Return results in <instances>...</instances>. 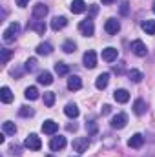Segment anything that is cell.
<instances>
[{
    "label": "cell",
    "instance_id": "1",
    "mask_svg": "<svg viewBox=\"0 0 155 157\" xmlns=\"http://www.w3.org/2000/svg\"><path fill=\"white\" fill-rule=\"evenodd\" d=\"M18 33H20V24L18 22H11L6 29H4V33H2V39H4V42H13V40L18 37Z\"/></svg>",
    "mask_w": 155,
    "mask_h": 157
},
{
    "label": "cell",
    "instance_id": "2",
    "mask_svg": "<svg viewBox=\"0 0 155 157\" xmlns=\"http://www.w3.org/2000/svg\"><path fill=\"white\" fill-rule=\"evenodd\" d=\"M24 146L29 148V150H33V152H39L40 148H42V141H40V137L37 133H29L26 137V141H24Z\"/></svg>",
    "mask_w": 155,
    "mask_h": 157
},
{
    "label": "cell",
    "instance_id": "3",
    "mask_svg": "<svg viewBox=\"0 0 155 157\" xmlns=\"http://www.w3.org/2000/svg\"><path fill=\"white\" fill-rule=\"evenodd\" d=\"M78 31H80L84 37H91V35L95 33V24H93V20H91V18L82 20V22L78 24Z\"/></svg>",
    "mask_w": 155,
    "mask_h": 157
},
{
    "label": "cell",
    "instance_id": "4",
    "mask_svg": "<svg viewBox=\"0 0 155 157\" xmlns=\"http://www.w3.org/2000/svg\"><path fill=\"white\" fill-rule=\"evenodd\" d=\"M104 31H106L108 35H117V33L120 31V22H119L117 18H108L106 24H104Z\"/></svg>",
    "mask_w": 155,
    "mask_h": 157
},
{
    "label": "cell",
    "instance_id": "5",
    "mask_svg": "<svg viewBox=\"0 0 155 157\" xmlns=\"http://www.w3.org/2000/svg\"><path fill=\"white\" fill-rule=\"evenodd\" d=\"M82 60H84V66H86L88 70H93V68L97 66V53H95L93 49H89V51L84 53Z\"/></svg>",
    "mask_w": 155,
    "mask_h": 157
},
{
    "label": "cell",
    "instance_id": "6",
    "mask_svg": "<svg viewBox=\"0 0 155 157\" xmlns=\"http://www.w3.org/2000/svg\"><path fill=\"white\" fill-rule=\"evenodd\" d=\"M88 146H89V139L88 137H77L73 141V150L78 152V154H84L88 150Z\"/></svg>",
    "mask_w": 155,
    "mask_h": 157
},
{
    "label": "cell",
    "instance_id": "7",
    "mask_svg": "<svg viewBox=\"0 0 155 157\" xmlns=\"http://www.w3.org/2000/svg\"><path fill=\"white\" fill-rule=\"evenodd\" d=\"M128 124V115L126 113H117L115 117L112 119V128H115V130H122L124 126Z\"/></svg>",
    "mask_w": 155,
    "mask_h": 157
},
{
    "label": "cell",
    "instance_id": "8",
    "mask_svg": "<svg viewBox=\"0 0 155 157\" xmlns=\"http://www.w3.org/2000/svg\"><path fill=\"white\" fill-rule=\"evenodd\" d=\"M131 51L137 55V57H146L148 49H146V44L142 40H133L131 42Z\"/></svg>",
    "mask_w": 155,
    "mask_h": 157
},
{
    "label": "cell",
    "instance_id": "9",
    "mask_svg": "<svg viewBox=\"0 0 155 157\" xmlns=\"http://www.w3.org/2000/svg\"><path fill=\"white\" fill-rule=\"evenodd\" d=\"M42 132L47 133V135H55V133L59 132V122H55V121H51V119L44 121V124H42Z\"/></svg>",
    "mask_w": 155,
    "mask_h": 157
},
{
    "label": "cell",
    "instance_id": "10",
    "mask_svg": "<svg viewBox=\"0 0 155 157\" xmlns=\"http://www.w3.org/2000/svg\"><path fill=\"white\" fill-rule=\"evenodd\" d=\"M64 146H66V137H62V135L51 137V141H49V148H51L53 152H59V150H62Z\"/></svg>",
    "mask_w": 155,
    "mask_h": 157
},
{
    "label": "cell",
    "instance_id": "11",
    "mask_svg": "<svg viewBox=\"0 0 155 157\" xmlns=\"http://www.w3.org/2000/svg\"><path fill=\"white\" fill-rule=\"evenodd\" d=\"M46 15H47V6H44V4H35L33 6V18L35 20H44Z\"/></svg>",
    "mask_w": 155,
    "mask_h": 157
},
{
    "label": "cell",
    "instance_id": "12",
    "mask_svg": "<svg viewBox=\"0 0 155 157\" xmlns=\"http://www.w3.org/2000/svg\"><path fill=\"white\" fill-rule=\"evenodd\" d=\"M144 144V137L141 133H133L130 139H128V146L130 148H141Z\"/></svg>",
    "mask_w": 155,
    "mask_h": 157
},
{
    "label": "cell",
    "instance_id": "13",
    "mask_svg": "<svg viewBox=\"0 0 155 157\" xmlns=\"http://www.w3.org/2000/svg\"><path fill=\"white\" fill-rule=\"evenodd\" d=\"M117 57H119V51H117L115 48H106V49H102V60L113 62V60H117Z\"/></svg>",
    "mask_w": 155,
    "mask_h": 157
},
{
    "label": "cell",
    "instance_id": "14",
    "mask_svg": "<svg viewBox=\"0 0 155 157\" xmlns=\"http://www.w3.org/2000/svg\"><path fill=\"white\" fill-rule=\"evenodd\" d=\"M146 110H148V106H146V101H142V99H137V101L133 102V113H135V115H144V113H146Z\"/></svg>",
    "mask_w": 155,
    "mask_h": 157
},
{
    "label": "cell",
    "instance_id": "15",
    "mask_svg": "<svg viewBox=\"0 0 155 157\" xmlns=\"http://www.w3.org/2000/svg\"><path fill=\"white\" fill-rule=\"evenodd\" d=\"M68 88L71 91H78L82 88V78L78 77V75H71V77L68 78Z\"/></svg>",
    "mask_w": 155,
    "mask_h": 157
},
{
    "label": "cell",
    "instance_id": "16",
    "mask_svg": "<svg viewBox=\"0 0 155 157\" xmlns=\"http://www.w3.org/2000/svg\"><path fill=\"white\" fill-rule=\"evenodd\" d=\"M66 26H68L66 17H55V18L51 20V29H53V31H59V29H62V28H66Z\"/></svg>",
    "mask_w": 155,
    "mask_h": 157
},
{
    "label": "cell",
    "instance_id": "17",
    "mask_svg": "<svg viewBox=\"0 0 155 157\" xmlns=\"http://www.w3.org/2000/svg\"><path fill=\"white\" fill-rule=\"evenodd\" d=\"M108 82H110V73H100L95 80V86H97V90H106Z\"/></svg>",
    "mask_w": 155,
    "mask_h": 157
},
{
    "label": "cell",
    "instance_id": "18",
    "mask_svg": "<svg viewBox=\"0 0 155 157\" xmlns=\"http://www.w3.org/2000/svg\"><path fill=\"white\" fill-rule=\"evenodd\" d=\"M70 9H71V13H75V15L84 13V11H86V2H84V0H73L71 6H70Z\"/></svg>",
    "mask_w": 155,
    "mask_h": 157
},
{
    "label": "cell",
    "instance_id": "19",
    "mask_svg": "<svg viewBox=\"0 0 155 157\" xmlns=\"http://www.w3.org/2000/svg\"><path fill=\"white\" fill-rule=\"evenodd\" d=\"M0 101L4 104H9L13 101V93H11V90L7 86H2V90H0Z\"/></svg>",
    "mask_w": 155,
    "mask_h": 157
},
{
    "label": "cell",
    "instance_id": "20",
    "mask_svg": "<svg viewBox=\"0 0 155 157\" xmlns=\"http://www.w3.org/2000/svg\"><path fill=\"white\" fill-rule=\"evenodd\" d=\"M113 99H115L117 102L124 104V102H128V101H130V93H128L126 90H115V93H113Z\"/></svg>",
    "mask_w": 155,
    "mask_h": 157
},
{
    "label": "cell",
    "instance_id": "21",
    "mask_svg": "<svg viewBox=\"0 0 155 157\" xmlns=\"http://www.w3.org/2000/svg\"><path fill=\"white\" fill-rule=\"evenodd\" d=\"M28 29H33V31H37L39 35H44V33H46V24H44V20H35V22H31V24L28 26Z\"/></svg>",
    "mask_w": 155,
    "mask_h": 157
},
{
    "label": "cell",
    "instance_id": "22",
    "mask_svg": "<svg viewBox=\"0 0 155 157\" xmlns=\"http://www.w3.org/2000/svg\"><path fill=\"white\" fill-rule=\"evenodd\" d=\"M64 113H66L68 117H71V119H77L80 112H78L77 104H73V102H70V104H66V108H64Z\"/></svg>",
    "mask_w": 155,
    "mask_h": 157
},
{
    "label": "cell",
    "instance_id": "23",
    "mask_svg": "<svg viewBox=\"0 0 155 157\" xmlns=\"http://www.w3.org/2000/svg\"><path fill=\"white\" fill-rule=\"evenodd\" d=\"M51 51H53V46L49 42H42L37 46V55H51Z\"/></svg>",
    "mask_w": 155,
    "mask_h": 157
},
{
    "label": "cell",
    "instance_id": "24",
    "mask_svg": "<svg viewBox=\"0 0 155 157\" xmlns=\"http://www.w3.org/2000/svg\"><path fill=\"white\" fill-rule=\"evenodd\" d=\"M55 73H57L59 77H64V75L70 73V66L64 64V62H57V64H55Z\"/></svg>",
    "mask_w": 155,
    "mask_h": 157
},
{
    "label": "cell",
    "instance_id": "25",
    "mask_svg": "<svg viewBox=\"0 0 155 157\" xmlns=\"http://www.w3.org/2000/svg\"><path fill=\"white\" fill-rule=\"evenodd\" d=\"M2 130H4L6 135H15V133H17V124L11 122V121H6V122L2 124Z\"/></svg>",
    "mask_w": 155,
    "mask_h": 157
},
{
    "label": "cell",
    "instance_id": "26",
    "mask_svg": "<svg viewBox=\"0 0 155 157\" xmlns=\"http://www.w3.org/2000/svg\"><path fill=\"white\" fill-rule=\"evenodd\" d=\"M39 84H44V86H49L51 82H53V75L49 73V71H42V73H39Z\"/></svg>",
    "mask_w": 155,
    "mask_h": 157
},
{
    "label": "cell",
    "instance_id": "27",
    "mask_svg": "<svg viewBox=\"0 0 155 157\" xmlns=\"http://www.w3.org/2000/svg\"><path fill=\"white\" fill-rule=\"evenodd\" d=\"M141 28L142 31H146V35H155V20H144Z\"/></svg>",
    "mask_w": 155,
    "mask_h": 157
},
{
    "label": "cell",
    "instance_id": "28",
    "mask_svg": "<svg viewBox=\"0 0 155 157\" xmlns=\"http://www.w3.org/2000/svg\"><path fill=\"white\" fill-rule=\"evenodd\" d=\"M24 95H26L28 101H35V99H39V90H37V86H29V88H26Z\"/></svg>",
    "mask_w": 155,
    "mask_h": 157
},
{
    "label": "cell",
    "instance_id": "29",
    "mask_svg": "<svg viewBox=\"0 0 155 157\" xmlns=\"http://www.w3.org/2000/svg\"><path fill=\"white\" fill-rule=\"evenodd\" d=\"M128 77H130V80H131V82L139 84V82L144 78V75H142V71H139V70H130V71H128Z\"/></svg>",
    "mask_w": 155,
    "mask_h": 157
},
{
    "label": "cell",
    "instance_id": "30",
    "mask_svg": "<svg viewBox=\"0 0 155 157\" xmlns=\"http://www.w3.org/2000/svg\"><path fill=\"white\" fill-rule=\"evenodd\" d=\"M62 51H64V53H75V51H77V44H75L73 40H66V42L62 44Z\"/></svg>",
    "mask_w": 155,
    "mask_h": 157
},
{
    "label": "cell",
    "instance_id": "31",
    "mask_svg": "<svg viewBox=\"0 0 155 157\" xmlns=\"http://www.w3.org/2000/svg\"><path fill=\"white\" fill-rule=\"evenodd\" d=\"M42 99H44V104H46L47 108H51V106L55 104V93H53V91H46Z\"/></svg>",
    "mask_w": 155,
    "mask_h": 157
},
{
    "label": "cell",
    "instance_id": "32",
    "mask_svg": "<svg viewBox=\"0 0 155 157\" xmlns=\"http://www.w3.org/2000/svg\"><path fill=\"white\" fill-rule=\"evenodd\" d=\"M18 115H20V117H33V115H35V110L29 108V106H20Z\"/></svg>",
    "mask_w": 155,
    "mask_h": 157
},
{
    "label": "cell",
    "instance_id": "33",
    "mask_svg": "<svg viewBox=\"0 0 155 157\" xmlns=\"http://www.w3.org/2000/svg\"><path fill=\"white\" fill-rule=\"evenodd\" d=\"M24 70H26V71H29V73H31V71H35V70H37V59H35V57L28 59V60H26Z\"/></svg>",
    "mask_w": 155,
    "mask_h": 157
},
{
    "label": "cell",
    "instance_id": "34",
    "mask_svg": "<svg viewBox=\"0 0 155 157\" xmlns=\"http://www.w3.org/2000/svg\"><path fill=\"white\" fill-rule=\"evenodd\" d=\"M97 130H99V128H97V122H95V121H88V122H86V132H88L89 135H95Z\"/></svg>",
    "mask_w": 155,
    "mask_h": 157
},
{
    "label": "cell",
    "instance_id": "35",
    "mask_svg": "<svg viewBox=\"0 0 155 157\" xmlns=\"http://www.w3.org/2000/svg\"><path fill=\"white\" fill-rule=\"evenodd\" d=\"M0 53H2V64H7V60L11 59L13 51H11V49H7V48H2V49H0Z\"/></svg>",
    "mask_w": 155,
    "mask_h": 157
},
{
    "label": "cell",
    "instance_id": "36",
    "mask_svg": "<svg viewBox=\"0 0 155 157\" xmlns=\"http://www.w3.org/2000/svg\"><path fill=\"white\" fill-rule=\"evenodd\" d=\"M20 150H22V146H20V144H17V143L9 146V154H11V155L20 157V155H22V152H20Z\"/></svg>",
    "mask_w": 155,
    "mask_h": 157
},
{
    "label": "cell",
    "instance_id": "37",
    "mask_svg": "<svg viewBox=\"0 0 155 157\" xmlns=\"http://www.w3.org/2000/svg\"><path fill=\"white\" fill-rule=\"evenodd\" d=\"M120 15H128V2L124 0L122 6H120Z\"/></svg>",
    "mask_w": 155,
    "mask_h": 157
},
{
    "label": "cell",
    "instance_id": "38",
    "mask_svg": "<svg viewBox=\"0 0 155 157\" xmlns=\"http://www.w3.org/2000/svg\"><path fill=\"white\" fill-rule=\"evenodd\" d=\"M110 112H112V106H110V104H104V106H102V115H108Z\"/></svg>",
    "mask_w": 155,
    "mask_h": 157
},
{
    "label": "cell",
    "instance_id": "39",
    "mask_svg": "<svg viewBox=\"0 0 155 157\" xmlns=\"http://www.w3.org/2000/svg\"><path fill=\"white\" fill-rule=\"evenodd\" d=\"M28 2H29V0H17V6H18V7H26Z\"/></svg>",
    "mask_w": 155,
    "mask_h": 157
},
{
    "label": "cell",
    "instance_id": "40",
    "mask_svg": "<svg viewBox=\"0 0 155 157\" xmlns=\"http://www.w3.org/2000/svg\"><path fill=\"white\" fill-rule=\"evenodd\" d=\"M68 130H70V132H75V130H77V124H75V122H73V124H68Z\"/></svg>",
    "mask_w": 155,
    "mask_h": 157
},
{
    "label": "cell",
    "instance_id": "41",
    "mask_svg": "<svg viewBox=\"0 0 155 157\" xmlns=\"http://www.w3.org/2000/svg\"><path fill=\"white\" fill-rule=\"evenodd\" d=\"M100 2H102V4H104V6H108V4H113V2H115V0H100Z\"/></svg>",
    "mask_w": 155,
    "mask_h": 157
},
{
    "label": "cell",
    "instance_id": "42",
    "mask_svg": "<svg viewBox=\"0 0 155 157\" xmlns=\"http://www.w3.org/2000/svg\"><path fill=\"white\" fill-rule=\"evenodd\" d=\"M152 9H153V13H155V2H153V7H152Z\"/></svg>",
    "mask_w": 155,
    "mask_h": 157
},
{
    "label": "cell",
    "instance_id": "43",
    "mask_svg": "<svg viewBox=\"0 0 155 157\" xmlns=\"http://www.w3.org/2000/svg\"><path fill=\"white\" fill-rule=\"evenodd\" d=\"M46 157H53V155H46Z\"/></svg>",
    "mask_w": 155,
    "mask_h": 157
},
{
    "label": "cell",
    "instance_id": "44",
    "mask_svg": "<svg viewBox=\"0 0 155 157\" xmlns=\"http://www.w3.org/2000/svg\"><path fill=\"white\" fill-rule=\"evenodd\" d=\"M71 157H78V155H71Z\"/></svg>",
    "mask_w": 155,
    "mask_h": 157
}]
</instances>
